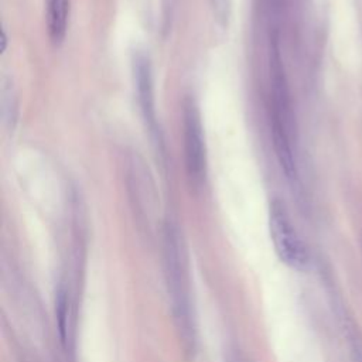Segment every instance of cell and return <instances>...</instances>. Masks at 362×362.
<instances>
[{
  "mask_svg": "<svg viewBox=\"0 0 362 362\" xmlns=\"http://www.w3.org/2000/svg\"><path fill=\"white\" fill-rule=\"evenodd\" d=\"M163 253L165 280L171 298L175 327L178 329L185 351L191 352L195 345V325L188 294L185 257L178 229L171 223H167L164 228Z\"/></svg>",
  "mask_w": 362,
  "mask_h": 362,
  "instance_id": "cell-1",
  "label": "cell"
},
{
  "mask_svg": "<svg viewBox=\"0 0 362 362\" xmlns=\"http://www.w3.org/2000/svg\"><path fill=\"white\" fill-rule=\"evenodd\" d=\"M269 229L279 259L293 269H307L310 264L308 249L294 229L286 208L279 201L270 205Z\"/></svg>",
  "mask_w": 362,
  "mask_h": 362,
  "instance_id": "cell-2",
  "label": "cell"
},
{
  "mask_svg": "<svg viewBox=\"0 0 362 362\" xmlns=\"http://www.w3.org/2000/svg\"><path fill=\"white\" fill-rule=\"evenodd\" d=\"M184 151L187 175L191 184L201 185L206 174V153L201 116L192 100L184 103Z\"/></svg>",
  "mask_w": 362,
  "mask_h": 362,
  "instance_id": "cell-3",
  "label": "cell"
},
{
  "mask_svg": "<svg viewBox=\"0 0 362 362\" xmlns=\"http://www.w3.org/2000/svg\"><path fill=\"white\" fill-rule=\"evenodd\" d=\"M133 66H134V83H136L137 98L143 112V117L146 119L148 129L157 134V119H156L153 76H151L150 62L146 55L137 54L134 58Z\"/></svg>",
  "mask_w": 362,
  "mask_h": 362,
  "instance_id": "cell-4",
  "label": "cell"
},
{
  "mask_svg": "<svg viewBox=\"0 0 362 362\" xmlns=\"http://www.w3.org/2000/svg\"><path fill=\"white\" fill-rule=\"evenodd\" d=\"M272 136H273L274 153H276L277 161L281 167V171L284 173V175L288 181L296 182L297 181V167H296V160L293 156L288 126L276 116H273V120H272Z\"/></svg>",
  "mask_w": 362,
  "mask_h": 362,
  "instance_id": "cell-5",
  "label": "cell"
},
{
  "mask_svg": "<svg viewBox=\"0 0 362 362\" xmlns=\"http://www.w3.org/2000/svg\"><path fill=\"white\" fill-rule=\"evenodd\" d=\"M69 0H47V30L54 44H61L66 35Z\"/></svg>",
  "mask_w": 362,
  "mask_h": 362,
  "instance_id": "cell-6",
  "label": "cell"
},
{
  "mask_svg": "<svg viewBox=\"0 0 362 362\" xmlns=\"http://www.w3.org/2000/svg\"><path fill=\"white\" fill-rule=\"evenodd\" d=\"M55 315H57V325L58 334L62 345H66L68 341V327H69V298L68 291L64 287H59L57 291V301H55Z\"/></svg>",
  "mask_w": 362,
  "mask_h": 362,
  "instance_id": "cell-7",
  "label": "cell"
},
{
  "mask_svg": "<svg viewBox=\"0 0 362 362\" xmlns=\"http://www.w3.org/2000/svg\"><path fill=\"white\" fill-rule=\"evenodd\" d=\"M342 322H344V332L351 349L352 362H362V335L355 324V321L345 314L342 310Z\"/></svg>",
  "mask_w": 362,
  "mask_h": 362,
  "instance_id": "cell-8",
  "label": "cell"
},
{
  "mask_svg": "<svg viewBox=\"0 0 362 362\" xmlns=\"http://www.w3.org/2000/svg\"><path fill=\"white\" fill-rule=\"evenodd\" d=\"M277 1H279V0H272V3H277Z\"/></svg>",
  "mask_w": 362,
  "mask_h": 362,
  "instance_id": "cell-9",
  "label": "cell"
}]
</instances>
